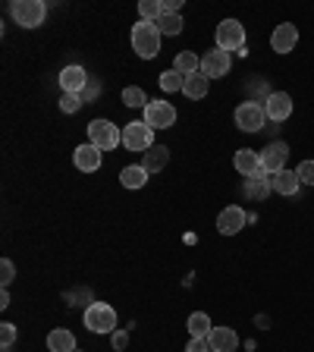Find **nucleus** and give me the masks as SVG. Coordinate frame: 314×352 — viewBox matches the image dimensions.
I'll return each instance as SVG.
<instances>
[{
  "label": "nucleus",
  "mask_w": 314,
  "mask_h": 352,
  "mask_svg": "<svg viewBox=\"0 0 314 352\" xmlns=\"http://www.w3.org/2000/svg\"><path fill=\"white\" fill-rule=\"evenodd\" d=\"M173 69L182 75H192V73H202V57H195L192 51H182L176 54V63H173Z\"/></svg>",
  "instance_id": "25"
},
{
  "label": "nucleus",
  "mask_w": 314,
  "mask_h": 352,
  "mask_svg": "<svg viewBox=\"0 0 314 352\" xmlns=\"http://www.w3.org/2000/svg\"><path fill=\"white\" fill-rule=\"evenodd\" d=\"M13 343H16V327H13V324H3V327H0V346H3V349H10Z\"/></svg>",
  "instance_id": "33"
},
{
  "label": "nucleus",
  "mask_w": 314,
  "mask_h": 352,
  "mask_svg": "<svg viewBox=\"0 0 314 352\" xmlns=\"http://www.w3.org/2000/svg\"><path fill=\"white\" fill-rule=\"evenodd\" d=\"M132 51L138 57H145V60H154L157 54H160V29H157V23L138 19L132 25Z\"/></svg>",
  "instance_id": "1"
},
{
  "label": "nucleus",
  "mask_w": 314,
  "mask_h": 352,
  "mask_svg": "<svg viewBox=\"0 0 314 352\" xmlns=\"http://www.w3.org/2000/svg\"><path fill=\"white\" fill-rule=\"evenodd\" d=\"M120 183L126 189H142L145 183H148V170H145L142 164H129L120 170Z\"/></svg>",
  "instance_id": "23"
},
{
  "label": "nucleus",
  "mask_w": 314,
  "mask_h": 352,
  "mask_svg": "<svg viewBox=\"0 0 314 352\" xmlns=\"http://www.w3.org/2000/svg\"><path fill=\"white\" fill-rule=\"evenodd\" d=\"M75 352H82V349H75Z\"/></svg>",
  "instance_id": "39"
},
{
  "label": "nucleus",
  "mask_w": 314,
  "mask_h": 352,
  "mask_svg": "<svg viewBox=\"0 0 314 352\" xmlns=\"http://www.w3.org/2000/svg\"><path fill=\"white\" fill-rule=\"evenodd\" d=\"M145 123L151 129H170L176 123V107L170 101H148L145 107Z\"/></svg>",
  "instance_id": "8"
},
{
  "label": "nucleus",
  "mask_w": 314,
  "mask_h": 352,
  "mask_svg": "<svg viewBox=\"0 0 314 352\" xmlns=\"http://www.w3.org/2000/svg\"><path fill=\"white\" fill-rule=\"evenodd\" d=\"M154 145V129L148 126L145 120H135V123H126L123 126V148L129 151H148Z\"/></svg>",
  "instance_id": "6"
},
{
  "label": "nucleus",
  "mask_w": 314,
  "mask_h": 352,
  "mask_svg": "<svg viewBox=\"0 0 314 352\" xmlns=\"http://www.w3.org/2000/svg\"><path fill=\"white\" fill-rule=\"evenodd\" d=\"M182 16L180 13H164L160 19H157V29H160V35H180L182 32Z\"/></svg>",
  "instance_id": "26"
},
{
  "label": "nucleus",
  "mask_w": 314,
  "mask_h": 352,
  "mask_svg": "<svg viewBox=\"0 0 314 352\" xmlns=\"http://www.w3.org/2000/svg\"><path fill=\"white\" fill-rule=\"evenodd\" d=\"M167 161H170V148H167V145H151V148L145 151L142 167L148 170V176H151V173H160V170H164Z\"/></svg>",
  "instance_id": "20"
},
{
  "label": "nucleus",
  "mask_w": 314,
  "mask_h": 352,
  "mask_svg": "<svg viewBox=\"0 0 314 352\" xmlns=\"http://www.w3.org/2000/svg\"><path fill=\"white\" fill-rule=\"evenodd\" d=\"M138 16H142L145 23H157V19L164 16V7H160V0H142V3H138Z\"/></svg>",
  "instance_id": "28"
},
{
  "label": "nucleus",
  "mask_w": 314,
  "mask_h": 352,
  "mask_svg": "<svg viewBox=\"0 0 314 352\" xmlns=\"http://www.w3.org/2000/svg\"><path fill=\"white\" fill-rule=\"evenodd\" d=\"M299 180H302V186H314V161H302L299 164Z\"/></svg>",
  "instance_id": "31"
},
{
  "label": "nucleus",
  "mask_w": 314,
  "mask_h": 352,
  "mask_svg": "<svg viewBox=\"0 0 314 352\" xmlns=\"http://www.w3.org/2000/svg\"><path fill=\"white\" fill-rule=\"evenodd\" d=\"M10 16H13V23L19 29H38L47 19V7L41 0H16L13 7H10Z\"/></svg>",
  "instance_id": "2"
},
{
  "label": "nucleus",
  "mask_w": 314,
  "mask_h": 352,
  "mask_svg": "<svg viewBox=\"0 0 314 352\" xmlns=\"http://www.w3.org/2000/svg\"><path fill=\"white\" fill-rule=\"evenodd\" d=\"M88 82H91V75L85 73L82 67H75V63H73V67H63V69H60V89H63V91L82 95Z\"/></svg>",
  "instance_id": "16"
},
{
  "label": "nucleus",
  "mask_w": 314,
  "mask_h": 352,
  "mask_svg": "<svg viewBox=\"0 0 314 352\" xmlns=\"http://www.w3.org/2000/svg\"><path fill=\"white\" fill-rule=\"evenodd\" d=\"M217 47L220 51H245V25L239 19H224L217 25Z\"/></svg>",
  "instance_id": "5"
},
{
  "label": "nucleus",
  "mask_w": 314,
  "mask_h": 352,
  "mask_svg": "<svg viewBox=\"0 0 314 352\" xmlns=\"http://www.w3.org/2000/svg\"><path fill=\"white\" fill-rule=\"evenodd\" d=\"M160 89L164 91H182V82H186V75L176 73V69H167V73H160Z\"/></svg>",
  "instance_id": "29"
},
{
  "label": "nucleus",
  "mask_w": 314,
  "mask_h": 352,
  "mask_svg": "<svg viewBox=\"0 0 314 352\" xmlns=\"http://www.w3.org/2000/svg\"><path fill=\"white\" fill-rule=\"evenodd\" d=\"M208 346L210 352H236L239 349V333L232 327H214L208 333Z\"/></svg>",
  "instance_id": "14"
},
{
  "label": "nucleus",
  "mask_w": 314,
  "mask_h": 352,
  "mask_svg": "<svg viewBox=\"0 0 314 352\" xmlns=\"http://www.w3.org/2000/svg\"><path fill=\"white\" fill-rule=\"evenodd\" d=\"M270 186H274V192H280V195H295L302 186V180L295 170H280L270 176Z\"/></svg>",
  "instance_id": "19"
},
{
  "label": "nucleus",
  "mask_w": 314,
  "mask_h": 352,
  "mask_svg": "<svg viewBox=\"0 0 314 352\" xmlns=\"http://www.w3.org/2000/svg\"><path fill=\"white\" fill-rule=\"evenodd\" d=\"M232 164H236V170H239L245 180H248V176H258V173H264V167H261V151H252V148H239V151H236Z\"/></svg>",
  "instance_id": "17"
},
{
  "label": "nucleus",
  "mask_w": 314,
  "mask_h": 352,
  "mask_svg": "<svg viewBox=\"0 0 314 352\" xmlns=\"http://www.w3.org/2000/svg\"><path fill=\"white\" fill-rule=\"evenodd\" d=\"M97 95H101V82L91 79V82L85 85V91H82V101H91V97H97Z\"/></svg>",
  "instance_id": "35"
},
{
  "label": "nucleus",
  "mask_w": 314,
  "mask_h": 352,
  "mask_svg": "<svg viewBox=\"0 0 314 352\" xmlns=\"http://www.w3.org/2000/svg\"><path fill=\"white\" fill-rule=\"evenodd\" d=\"M47 349L51 352H75L79 346H75V333L67 327H57L47 333Z\"/></svg>",
  "instance_id": "18"
},
{
  "label": "nucleus",
  "mask_w": 314,
  "mask_h": 352,
  "mask_svg": "<svg viewBox=\"0 0 314 352\" xmlns=\"http://www.w3.org/2000/svg\"><path fill=\"white\" fill-rule=\"evenodd\" d=\"M88 142L97 145L101 151H110V148H120L123 145V132H120V126H113L110 120H91L88 123Z\"/></svg>",
  "instance_id": "4"
},
{
  "label": "nucleus",
  "mask_w": 314,
  "mask_h": 352,
  "mask_svg": "<svg viewBox=\"0 0 314 352\" xmlns=\"http://www.w3.org/2000/svg\"><path fill=\"white\" fill-rule=\"evenodd\" d=\"M113 349H117V352H120V349H126V343H129V333H126V330H113Z\"/></svg>",
  "instance_id": "34"
},
{
  "label": "nucleus",
  "mask_w": 314,
  "mask_h": 352,
  "mask_svg": "<svg viewBox=\"0 0 314 352\" xmlns=\"http://www.w3.org/2000/svg\"><path fill=\"white\" fill-rule=\"evenodd\" d=\"M13 277H16L13 261H10V258H3V261H0V283H3V290H7V286L13 283Z\"/></svg>",
  "instance_id": "32"
},
{
  "label": "nucleus",
  "mask_w": 314,
  "mask_h": 352,
  "mask_svg": "<svg viewBox=\"0 0 314 352\" xmlns=\"http://www.w3.org/2000/svg\"><path fill=\"white\" fill-rule=\"evenodd\" d=\"M186 327H189V333H192L195 340H208V333L214 330V324H210V318L204 315V312H192L189 321H186Z\"/></svg>",
  "instance_id": "24"
},
{
  "label": "nucleus",
  "mask_w": 314,
  "mask_h": 352,
  "mask_svg": "<svg viewBox=\"0 0 314 352\" xmlns=\"http://www.w3.org/2000/svg\"><path fill=\"white\" fill-rule=\"evenodd\" d=\"M186 352H210V346H208V340H189V346H186Z\"/></svg>",
  "instance_id": "36"
},
{
  "label": "nucleus",
  "mask_w": 314,
  "mask_h": 352,
  "mask_svg": "<svg viewBox=\"0 0 314 352\" xmlns=\"http://www.w3.org/2000/svg\"><path fill=\"white\" fill-rule=\"evenodd\" d=\"M82 95H73V91H63V97H60V110L63 113H75V110H82Z\"/></svg>",
  "instance_id": "30"
},
{
  "label": "nucleus",
  "mask_w": 314,
  "mask_h": 352,
  "mask_svg": "<svg viewBox=\"0 0 314 352\" xmlns=\"http://www.w3.org/2000/svg\"><path fill=\"white\" fill-rule=\"evenodd\" d=\"M7 305H10V292L3 290V292H0V308H7Z\"/></svg>",
  "instance_id": "38"
},
{
  "label": "nucleus",
  "mask_w": 314,
  "mask_h": 352,
  "mask_svg": "<svg viewBox=\"0 0 314 352\" xmlns=\"http://www.w3.org/2000/svg\"><path fill=\"white\" fill-rule=\"evenodd\" d=\"M295 45H299V29L292 23H280L277 29L270 32V47L277 54H289L295 51Z\"/></svg>",
  "instance_id": "13"
},
{
  "label": "nucleus",
  "mask_w": 314,
  "mask_h": 352,
  "mask_svg": "<svg viewBox=\"0 0 314 352\" xmlns=\"http://www.w3.org/2000/svg\"><path fill=\"white\" fill-rule=\"evenodd\" d=\"M245 211L239 208V204H230V208H224L217 214V233L220 236H236V233L245 226Z\"/></svg>",
  "instance_id": "12"
},
{
  "label": "nucleus",
  "mask_w": 314,
  "mask_h": 352,
  "mask_svg": "<svg viewBox=\"0 0 314 352\" xmlns=\"http://www.w3.org/2000/svg\"><path fill=\"white\" fill-rule=\"evenodd\" d=\"M85 327H88L91 333H113V330H117V312H113V305H107V302H91V305L85 308Z\"/></svg>",
  "instance_id": "3"
},
{
  "label": "nucleus",
  "mask_w": 314,
  "mask_h": 352,
  "mask_svg": "<svg viewBox=\"0 0 314 352\" xmlns=\"http://www.w3.org/2000/svg\"><path fill=\"white\" fill-rule=\"evenodd\" d=\"M270 173H258V176H248L245 180V198H252V202H264L270 195Z\"/></svg>",
  "instance_id": "21"
},
{
  "label": "nucleus",
  "mask_w": 314,
  "mask_h": 352,
  "mask_svg": "<svg viewBox=\"0 0 314 352\" xmlns=\"http://www.w3.org/2000/svg\"><path fill=\"white\" fill-rule=\"evenodd\" d=\"M160 7H164V13H180L182 0H160Z\"/></svg>",
  "instance_id": "37"
},
{
  "label": "nucleus",
  "mask_w": 314,
  "mask_h": 352,
  "mask_svg": "<svg viewBox=\"0 0 314 352\" xmlns=\"http://www.w3.org/2000/svg\"><path fill=\"white\" fill-rule=\"evenodd\" d=\"M208 89H210V79L204 73H192V75H186V82H182V95L192 97V101H202V97L208 95Z\"/></svg>",
  "instance_id": "22"
},
{
  "label": "nucleus",
  "mask_w": 314,
  "mask_h": 352,
  "mask_svg": "<svg viewBox=\"0 0 314 352\" xmlns=\"http://www.w3.org/2000/svg\"><path fill=\"white\" fill-rule=\"evenodd\" d=\"M264 123H267V113H264V104H254V101H242L236 107V126L242 132H261Z\"/></svg>",
  "instance_id": "7"
},
{
  "label": "nucleus",
  "mask_w": 314,
  "mask_h": 352,
  "mask_svg": "<svg viewBox=\"0 0 314 352\" xmlns=\"http://www.w3.org/2000/svg\"><path fill=\"white\" fill-rule=\"evenodd\" d=\"M101 148L97 145H91V142H85V145H79V148L73 151V164L79 167L82 173H95L97 167H101Z\"/></svg>",
  "instance_id": "15"
},
{
  "label": "nucleus",
  "mask_w": 314,
  "mask_h": 352,
  "mask_svg": "<svg viewBox=\"0 0 314 352\" xmlns=\"http://www.w3.org/2000/svg\"><path fill=\"white\" fill-rule=\"evenodd\" d=\"M232 60H230V54L220 51V47H214V51H208L202 57V73L208 75V79H224L226 73H230Z\"/></svg>",
  "instance_id": "11"
},
{
  "label": "nucleus",
  "mask_w": 314,
  "mask_h": 352,
  "mask_svg": "<svg viewBox=\"0 0 314 352\" xmlns=\"http://www.w3.org/2000/svg\"><path fill=\"white\" fill-rule=\"evenodd\" d=\"M264 113H267L270 123H283L292 117V97L286 91H270L264 97Z\"/></svg>",
  "instance_id": "9"
},
{
  "label": "nucleus",
  "mask_w": 314,
  "mask_h": 352,
  "mask_svg": "<svg viewBox=\"0 0 314 352\" xmlns=\"http://www.w3.org/2000/svg\"><path fill=\"white\" fill-rule=\"evenodd\" d=\"M151 97L145 95V89H138V85H129L126 91H123V104L126 107H148Z\"/></svg>",
  "instance_id": "27"
},
{
  "label": "nucleus",
  "mask_w": 314,
  "mask_h": 352,
  "mask_svg": "<svg viewBox=\"0 0 314 352\" xmlns=\"http://www.w3.org/2000/svg\"><path fill=\"white\" fill-rule=\"evenodd\" d=\"M286 161H289V145L286 142H270L267 148L261 151V167H264V173H280V170H286Z\"/></svg>",
  "instance_id": "10"
}]
</instances>
